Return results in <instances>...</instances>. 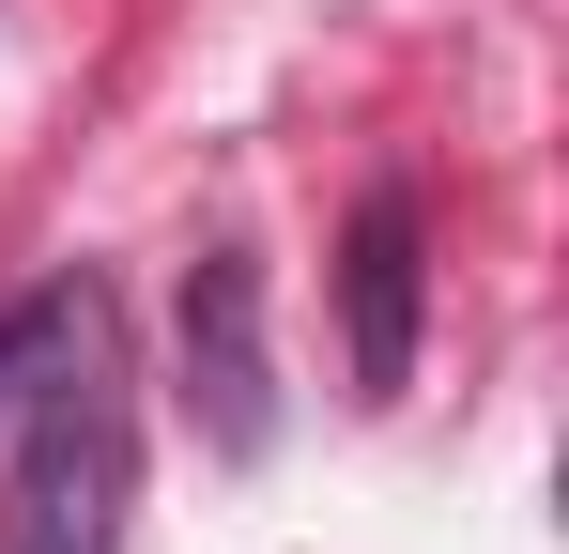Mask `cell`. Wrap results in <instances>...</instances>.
<instances>
[{
  "instance_id": "7a4b0ae2",
  "label": "cell",
  "mask_w": 569,
  "mask_h": 554,
  "mask_svg": "<svg viewBox=\"0 0 569 554\" xmlns=\"http://www.w3.org/2000/svg\"><path fill=\"white\" fill-rule=\"evenodd\" d=\"M186 416L216 462L278 447V355H262V263L247 247H200L186 263Z\"/></svg>"
},
{
  "instance_id": "6da1fadb",
  "label": "cell",
  "mask_w": 569,
  "mask_h": 554,
  "mask_svg": "<svg viewBox=\"0 0 569 554\" xmlns=\"http://www.w3.org/2000/svg\"><path fill=\"white\" fill-rule=\"evenodd\" d=\"M16 524L0 554H123L139 524V416H123V369H108V293L62 277V324L16 369Z\"/></svg>"
},
{
  "instance_id": "3957f363",
  "label": "cell",
  "mask_w": 569,
  "mask_h": 554,
  "mask_svg": "<svg viewBox=\"0 0 569 554\" xmlns=\"http://www.w3.org/2000/svg\"><path fill=\"white\" fill-rule=\"evenodd\" d=\"M416 293H431V247H416V200L370 185L355 231H339V324H355V400H400L416 385Z\"/></svg>"
}]
</instances>
